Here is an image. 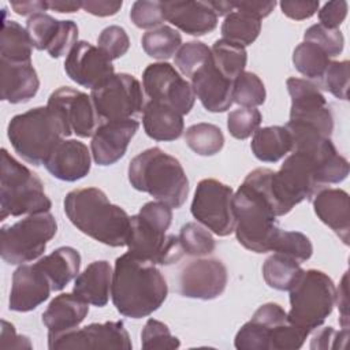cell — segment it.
Wrapping results in <instances>:
<instances>
[{"instance_id":"6da1fadb","label":"cell","mask_w":350,"mask_h":350,"mask_svg":"<svg viewBox=\"0 0 350 350\" xmlns=\"http://www.w3.org/2000/svg\"><path fill=\"white\" fill-rule=\"evenodd\" d=\"M167 295V282L154 264L129 252L116 258L111 297L113 306L122 316L146 317L164 304Z\"/></svg>"},{"instance_id":"7a4b0ae2","label":"cell","mask_w":350,"mask_h":350,"mask_svg":"<svg viewBox=\"0 0 350 350\" xmlns=\"http://www.w3.org/2000/svg\"><path fill=\"white\" fill-rule=\"evenodd\" d=\"M68 220L85 235L112 247L126 246L130 216L97 187L75 189L64 198Z\"/></svg>"},{"instance_id":"3957f363","label":"cell","mask_w":350,"mask_h":350,"mask_svg":"<svg viewBox=\"0 0 350 350\" xmlns=\"http://www.w3.org/2000/svg\"><path fill=\"white\" fill-rule=\"evenodd\" d=\"M172 208L161 201L146 202L137 215L130 216L126 246L133 256L159 265H170L185 254L178 237L168 235Z\"/></svg>"},{"instance_id":"277c9868","label":"cell","mask_w":350,"mask_h":350,"mask_svg":"<svg viewBox=\"0 0 350 350\" xmlns=\"http://www.w3.org/2000/svg\"><path fill=\"white\" fill-rule=\"evenodd\" d=\"M130 185L150 194L171 208H180L189 194V179L178 159L160 148H149L137 154L127 170Z\"/></svg>"},{"instance_id":"5b68a950","label":"cell","mask_w":350,"mask_h":350,"mask_svg":"<svg viewBox=\"0 0 350 350\" xmlns=\"http://www.w3.org/2000/svg\"><path fill=\"white\" fill-rule=\"evenodd\" d=\"M232 211L238 242L254 253L272 252L280 228L269 200L252 185L242 182L234 193Z\"/></svg>"},{"instance_id":"8992f818","label":"cell","mask_w":350,"mask_h":350,"mask_svg":"<svg viewBox=\"0 0 350 350\" xmlns=\"http://www.w3.org/2000/svg\"><path fill=\"white\" fill-rule=\"evenodd\" d=\"M14 150L33 165L45 164L57 144L64 139V129L48 107H36L15 115L7 127Z\"/></svg>"},{"instance_id":"52a82bcc","label":"cell","mask_w":350,"mask_h":350,"mask_svg":"<svg viewBox=\"0 0 350 350\" xmlns=\"http://www.w3.org/2000/svg\"><path fill=\"white\" fill-rule=\"evenodd\" d=\"M52 202L45 194L44 183L26 165L1 149L0 164V220L8 216L49 212Z\"/></svg>"},{"instance_id":"ba28073f","label":"cell","mask_w":350,"mask_h":350,"mask_svg":"<svg viewBox=\"0 0 350 350\" xmlns=\"http://www.w3.org/2000/svg\"><path fill=\"white\" fill-rule=\"evenodd\" d=\"M288 291L290 310L287 319L308 335L323 325L334 310L336 287L323 271H304Z\"/></svg>"},{"instance_id":"9c48e42d","label":"cell","mask_w":350,"mask_h":350,"mask_svg":"<svg viewBox=\"0 0 350 350\" xmlns=\"http://www.w3.org/2000/svg\"><path fill=\"white\" fill-rule=\"evenodd\" d=\"M57 223L52 213H36L0 231V254L11 265H22L38 258L46 243L56 235Z\"/></svg>"},{"instance_id":"30bf717a","label":"cell","mask_w":350,"mask_h":350,"mask_svg":"<svg viewBox=\"0 0 350 350\" xmlns=\"http://www.w3.org/2000/svg\"><path fill=\"white\" fill-rule=\"evenodd\" d=\"M90 97L97 115L105 122L133 119L145 107V96L139 81L126 72L113 74L93 89Z\"/></svg>"},{"instance_id":"8fae6325","label":"cell","mask_w":350,"mask_h":350,"mask_svg":"<svg viewBox=\"0 0 350 350\" xmlns=\"http://www.w3.org/2000/svg\"><path fill=\"white\" fill-rule=\"evenodd\" d=\"M234 191L230 186L212 178L198 182L191 202L193 217L219 237H227L234 231Z\"/></svg>"},{"instance_id":"7c38bea8","label":"cell","mask_w":350,"mask_h":350,"mask_svg":"<svg viewBox=\"0 0 350 350\" xmlns=\"http://www.w3.org/2000/svg\"><path fill=\"white\" fill-rule=\"evenodd\" d=\"M286 86L291 98L287 123L312 127L324 137L331 138L334 131V115L316 83L293 77L286 81Z\"/></svg>"},{"instance_id":"4fadbf2b","label":"cell","mask_w":350,"mask_h":350,"mask_svg":"<svg viewBox=\"0 0 350 350\" xmlns=\"http://www.w3.org/2000/svg\"><path fill=\"white\" fill-rule=\"evenodd\" d=\"M46 107L60 120L66 137L71 134L81 138L93 137L101 124L92 97L68 86H62L52 92Z\"/></svg>"},{"instance_id":"5bb4252c","label":"cell","mask_w":350,"mask_h":350,"mask_svg":"<svg viewBox=\"0 0 350 350\" xmlns=\"http://www.w3.org/2000/svg\"><path fill=\"white\" fill-rule=\"evenodd\" d=\"M142 86L152 101L167 104L180 115H187L194 107L196 94L191 83L170 63L149 64L142 74Z\"/></svg>"},{"instance_id":"9a60e30c","label":"cell","mask_w":350,"mask_h":350,"mask_svg":"<svg viewBox=\"0 0 350 350\" xmlns=\"http://www.w3.org/2000/svg\"><path fill=\"white\" fill-rule=\"evenodd\" d=\"M51 350L67 349H123L133 347L123 321L92 323L82 328L48 336Z\"/></svg>"},{"instance_id":"2e32d148","label":"cell","mask_w":350,"mask_h":350,"mask_svg":"<svg viewBox=\"0 0 350 350\" xmlns=\"http://www.w3.org/2000/svg\"><path fill=\"white\" fill-rule=\"evenodd\" d=\"M227 280V268L220 260L197 257L180 269L179 293L186 298L215 299L224 293Z\"/></svg>"},{"instance_id":"e0dca14e","label":"cell","mask_w":350,"mask_h":350,"mask_svg":"<svg viewBox=\"0 0 350 350\" xmlns=\"http://www.w3.org/2000/svg\"><path fill=\"white\" fill-rule=\"evenodd\" d=\"M64 71L75 83L96 89L115 74L112 60L88 41H78L67 53Z\"/></svg>"},{"instance_id":"ac0fdd59","label":"cell","mask_w":350,"mask_h":350,"mask_svg":"<svg viewBox=\"0 0 350 350\" xmlns=\"http://www.w3.org/2000/svg\"><path fill=\"white\" fill-rule=\"evenodd\" d=\"M52 291V283L38 262L22 264L12 273L8 308L30 312L46 301Z\"/></svg>"},{"instance_id":"d6986e66","label":"cell","mask_w":350,"mask_h":350,"mask_svg":"<svg viewBox=\"0 0 350 350\" xmlns=\"http://www.w3.org/2000/svg\"><path fill=\"white\" fill-rule=\"evenodd\" d=\"M139 123L135 119L111 120L101 123L93 134L90 149L96 164L112 165L119 161L138 131Z\"/></svg>"},{"instance_id":"ffe728a7","label":"cell","mask_w":350,"mask_h":350,"mask_svg":"<svg viewBox=\"0 0 350 350\" xmlns=\"http://www.w3.org/2000/svg\"><path fill=\"white\" fill-rule=\"evenodd\" d=\"M287 321V312L280 305L273 302L264 304L239 328L234 346L238 350H269L272 329Z\"/></svg>"},{"instance_id":"44dd1931","label":"cell","mask_w":350,"mask_h":350,"mask_svg":"<svg viewBox=\"0 0 350 350\" xmlns=\"http://www.w3.org/2000/svg\"><path fill=\"white\" fill-rule=\"evenodd\" d=\"M165 21L190 36H205L217 26V15L208 1H161Z\"/></svg>"},{"instance_id":"7402d4cb","label":"cell","mask_w":350,"mask_h":350,"mask_svg":"<svg viewBox=\"0 0 350 350\" xmlns=\"http://www.w3.org/2000/svg\"><path fill=\"white\" fill-rule=\"evenodd\" d=\"M194 94L201 101L202 107L209 112H224L232 101L234 81L226 78L211 60L201 67L191 78Z\"/></svg>"},{"instance_id":"603a6c76","label":"cell","mask_w":350,"mask_h":350,"mask_svg":"<svg viewBox=\"0 0 350 350\" xmlns=\"http://www.w3.org/2000/svg\"><path fill=\"white\" fill-rule=\"evenodd\" d=\"M90 152L78 139H62L45 161L46 171L56 179L75 182L90 171Z\"/></svg>"},{"instance_id":"cb8c5ba5","label":"cell","mask_w":350,"mask_h":350,"mask_svg":"<svg viewBox=\"0 0 350 350\" xmlns=\"http://www.w3.org/2000/svg\"><path fill=\"white\" fill-rule=\"evenodd\" d=\"M317 217L329 227L345 245H349L350 204L349 194L342 189H320L312 198Z\"/></svg>"},{"instance_id":"d4e9b609","label":"cell","mask_w":350,"mask_h":350,"mask_svg":"<svg viewBox=\"0 0 350 350\" xmlns=\"http://www.w3.org/2000/svg\"><path fill=\"white\" fill-rule=\"evenodd\" d=\"M40 88L36 68L30 63H11L0 60V93L1 100L10 104L27 103Z\"/></svg>"},{"instance_id":"484cf974","label":"cell","mask_w":350,"mask_h":350,"mask_svg":"<svg viewBox=\"0 0 350 350\" xmlns=\"http://www.w3.org/2000/svg\"><path fill=\"white\" fill-rule=\"evenodd\" d=\"M89 313V304L75 294L55 297L42 313V323L48 328V336L78 328Z\"/></svg>"},{"instance_id":"4316f807","label":"cell","mask_w":350,"mask_h":350,"mask_svg":"<svg viewBox=\"0 0 350 350\" xmlns=\"http://www.w3.org/2000/svg\"><path fill=\"white\" fill-rule=\"evenodd\" d=\"M112 284V268L108 261L97 260L90 262L82 273L75 278L72 294L82 301L103 308L109 301Z\"/></svg>"},{"instance_id":"83f0119b","label":"cell","mask_w":350,"mask_h":350,"mask_svg":"<svg viewBox=\"0 0 350 350\" xmlns=\"http://www.w3.org/2000/svg\"><path fill=\"white\" fill-rule=\"evenodd\" d=\"M142 124L148 137L154 141H175L183 133V115L167 104L148 101L142 111Z\"/></svg>"},{"instance_id":"f1b7e54d","label":"cell","mask_w":350,"mask_h":350,"mask_svg":"<svg viewBox=\"0 0 350 350\" xmlns=\"http://www.w3.org/2000/svg\"><path fill=\"white\" fill-rule=\"evenodd\" d=\"M37 262L49 278L52 290L60 291L77 278L81 267V254L71 246H62L41 257Z\"/></svg>"},{"instance_id":"f546056e","label":"cell","mask_w":350,"mask_h":350,"mask_svg":"<svg viewBox=\"0 0 350 350\" xmlns=\"http://www.w3.org/2000/svg\"><path fill=\"white\" fill-rule=\"evenodd\" d=\"M250 148L260 161L276 163L291 152L293 141L284 126H268L254 131Z\"/></svg>"},{"instance_id":"4dcf8cb0","label":"cell","mask_w":350,"mask_h":350,"mask_svg":"<svg viewBox=\"0 0 350 350\" xmlns=\"http://www.w3.org/2000/svg\"><path fill=\"white\" fill-rule=\"evenodd\" d=\"M33 44L26 31L18 22L3 18L0 33V60L11 63H30Z\"/></svg>"},{"instance_id":"1f68e13d","label":"cell","mask_w":350,"mask_h":350,"mask_svg":"<svg viewBox=\"0 0 350 350\" xmlns=\"http://www.w3.org/2000/svg\"><path fill=\"white\" fill-rule=\"evenodd\" d=\"M304 269L293 257L283 253H273L262 265V276L265 283L275 290L288 291Z\"/></svg>"},{"instance_id":"d6a6232c","label":"cell","mask_w":350,"mask_h":350,"mask_svg":"<svg viewBox=\"0 0 350 350\" xmlns=\"http://www.w3.org/2000/svg\"><path fill=\"white\" fill-rule=\"evenodd\" d=\"M211 52L215 67L226 78L235 81V78L245 71L247 62V53L245 46L220 38L215 41V44L211 48Z\"/></svg>"},{"instance_id":"836d02e7","label":"cell","mask_w":350,"mask_h":350,"mask_svg":"<svg viewBox=\"0 0 350 350\" xmlns=\"http://www.w3.org/2000/svg\"><path fill=\"white\" fill-rule=\"evenodd\" d=\"M329 63L331 57L320 46L309 41L298 44L293 52L294 67L310 82L319 83Z\"/></svg>"},{"instance_id":"e575fe53","label":"cell","mask_w":350,"mask_h":350,"mask_svg":"<svg viewBox=\"0 0 350 350\" xmlns=\"http://www.w3.org/2000/svg\"><path fill=\"white\" fill-rule=\"evenodd\" d=\"M260 31L261 21L238 10L226 15L221 23V38L242 46L253 44Z\"/></svg>"},{"instance_id":"d590c367","label":"cell","mask_w":350,"mask_h":350,"mask_svg":"<svg viewBox=\"0 0 350 350\" xmlns=\"http://www.w3.org/2000/svg\"><path fill=\"white\" fill-rule=\"evenodd\" d=\"M145 53L157 60L172 57L182 45V36L171 26L163 25L146 31L141 38Z\"/></svg>"},{"instance_id":"8d00e7d4","label":"cell","mask_w":350,"mask_h":350,"mask_svg":"<svg viewBox=\"0 0 350 350\" xmlns=\"http://www.w3.org/2000/svg\"><path fill=\"white\" fill-rule=\"evenodd\" d=\"M185 142L200 156H213L224 146V135L221 130L212 123L191 124L185 133Z\"/></svg>"},{"instance_id":"74e56055","label":"cell","mask_w":350,"mask_h":350,"mask_svg":"<svg viewBox=\"0 0 350 350\" xmlns=\"http://www.w3.org/2000/svg\"><path fill=\"white\" fill-rule=\"evenodd\" d=\"M178 239L183 253L193 257L208 256L216 247V242L211 231L202 224L194 221H189L180 227Z\"/></svg>"},{"instance_id":"f35d334b","label":"cell","mask_w":350,"mask_h":350,"mask_svg":"<svg viewBox=\"0 0 350 350\" xmlns=\"http://www.w3.org/2000/svg\"><path fill=\"white\" fill-rule=\"evenodd\" d=\"M267 97L265 86L258 75L250 71L241 72L232 88V101L246 108H256L264 104Z\"/></svg>"},{"instance_id":"ab89813d","label":"cell","mask_w":350,"mask_h":350,"mask_svg":"<svg viewBox=\"0 0 350 350\" xmlns=\"http://www.w3.org/2000/svg\"><path fill=\"white\" fill-rule=\"evenodd\" d=\"M60 27V21L49 14H36L26 21V31L30 37L33 48L48 51L53 44Z\"/></svg>"},{"instance_id":"60d3db41","label":"cell","mask_w":350,"mask_h":350,"mask_svg":"<svg viewBox=\"0 0 350 350\" xmlns=\"http://www.w3.org/2000/svg\"><path fill=\"white\" fill-rule=\"evenodd\" d=\"M211 48L201 41H189L182 44L175 53V66L185 75L191 78L201 67L211 60Z\"/></svg>"},{"instance_id":"b9f144b4","label":"cell","mask_w":350,"mask_h":350,"mask_svg":"<svg viewBox=\"0 0 350 350\" xmlns=\"http://www.w3.org/2000/svg\"><path fill=\"white\" fill-rule=\"evenodd\" d=\"M272 252L287 254L301 264L312 257L313 245L305 234L299 231H284L280 228L273 242Z\"/></svg>"},{"instance_id":"7bdbcfd3","label":"cell","mask_w":350,"mask_h":350,"mask_svg":"<svg viewBox=\"0 0 350 350\" xmlns=\"http://www.w3.org/2000/svg\"><path fill=\"white\" fill-rule=\"evenodd\" d=\"M141 345L145 350L178 349L180 342L174 336L167 324L156 319H148L141 332Z\"/></svg>"},{"instance_id":"ee69618b","label":"cell","mask_w":350,"mask_h":350,"mask_svg":"<svg viewBox=\"0 0 350 350\" xmlns=\"http://www.w3.org/2000/svg\"><path fill=\"white\" fill-rule=\"evenodd\" d=\"M349 75H350V63L349 60L331 62L316 85L325 92H329L332 96L340 100H347L349 90Z\"/></svg>"},{"instance_id":"f6af8a7d","label":"cell","mask_w":350,"mask_h":350,"mask_svg":"<svg viewBox=\"0 0 350 350\" xmlns=\"http://www.w3.org/2000/svg\"><path fill=\"white\" fill-rule=\"evenodd\" d=\"M261 112L256 108L241 107L234 109L227 116V129L237 139H246L260 127Z\"/></svg>"},{"instance_id":"bcb514c9","label":"cell","mask_w":350,"mask_h":350,"mask_svg":"<svg viewBox=\"0 0 350 350\" xmlns=\"http://www.w3.org/2000/svg\"><path fill=\"white\" fill-rule=\"evenodd\" d=\"M304 41H309L320 46L329 57L342 53L345 37L339 29H328L320 23L312 25L304 34Z\"/></svg>"},{"instance_id":"7dc6e473","label":"cell","mask_w":350,"mask_h":350,"mask_svg":"<svg viewBox=\"0 0 350 350\" xmlns=\"http://www.w3.org/2000/svg\"><path fill=\"white\" fill-rule=\"evenodd\" d=\"M130 19L137 27L145 30H153L163 26L165 18L161 8V1H134L130 10Z\"/></svg>"},{"instance_id":"c3c4849f","label":"cell","mask_w":350,"mask_h":350,"mask_svg":"<svg viewBox=\"0 0 350 350\" xmlns=\"http://www.w3.org/2000/svg\"><path fill=\"white\" fill-rule=\"evenodd\" d=\"M97 44H98V48L111 60H115L126 55V52L130 48V38L123 27L112 25L103 29V31L97 38Z\"/></svg>"},{"instance_id":"681fc988","label":"cell","mask_w":350,"mask_h":350,"mask_svg":"<svg viewBox=\"0 0 350 350\" xmlns=\"http://www.w3.org/2000/svg\"><path fill=\"white\" fill-rule=\"evenodd\" d=\"M78 42V26L74 21H60L59 33L51 45V48L46 51L51 57L57 59L63 55L68 53L71 48Z\"/></svg>"},{"instance_id":"f907efd6","label":"cell","mask_w":350,"mask_h":350,"mask_svg":"<svg viewBox=\"0 0 350 350\" xmlns=\"http://www.w3.org/2000/svg\"><path fill=\"white\" fill-rule=\"evenodd\" d=\"M349 339V328H342L339 331H335L332 327H324V328H316L310 349H343L346 346V342Z\"/></svg>"},{"instance_id":"816d5d0a","label":"cell","mask_w":350,"mask_h":350,"mask_svg":"<svg viewBox=\"0 0 350 350\" xmlns=\"http://www.w3.org/2000/svg\"><path fill=\"white\" fill-rule=\"evenodd\" d=\"M347 16V1L345 0H334L325 3L319 10L320 25L328 29H339L343 21Z\"/></svg>"},{"instance_id":"f5cc1de1","label":"cell","mask_w":350,"mask_h":350,"mask_svg":"<svg viewBox=\"0 0 350 350\" xmlns=\"http://www.w3.org/2000/svg\"><path fill=\"white\" fill-rule=\"evenodd\" d=\"M319 1H280L282 12L294 21H304L313 16L319 11Z\"/></svg>"},{"instance_id":"db71d44e","label":"cell","mask_w":350,"mask_h":350,"mask_svg":"<svg viewBox=\"0 0 350 350\" xmlns=\"http://www.w3.org/2000/svg\"><path fill=\"white\" fill-rule=\"evenodd\" d=\"M1 349H31V343L27 336L16 335L11 323L1 320Z\"/></svg>"},{"instance_id":"11a10c76","label":"cell","mask_w":350,"mask_h":350,"mask_svg":"<svg viewBox=\"0 0 350 350\" xmlns=\"http://www.w3.org/2000/svg\"><path fill=\"white\" fill-rule=\"evenodd\" d=\"M232 5H234V10L242 11L261 21L273 11L276 3L275 1H232Z\"/></svg>"},{"instance_id":"9f6ffc18","label":"cell","mask_w":350,"mask_h":350,"mask_svg":"<svg viewBox=\"0 0 350 350\" xmlns=\"http://www.w3.org/2000/svg\"><path fill=\"white\" fill-rule=\"evenodd\" d=\"M349 291H347V272L343 273L339 287L335 293V304L339 309V324L342 328L350 327V317H349Z\"/></svg>"},{"instance_id":"6f0895ef","label":"cell","mask_w":350,"mask_h":350,"mask_svg":"<svg viewBox=\"0 0 350 350\" xmlns=\"http://www.w3.org/2000/svg\"><path fill=\"white\" fill-rule=\"evenodd\" d=\"M122 1H109V0H88L82 1V10L96 15V16H111L118 14L122 8Z\"/></svg>"},{"instance_id":"680465c9","label":"cell","mask_w":350,"mask_h":350,"mask_svg":"<svg viewBox=\"0 0 350 350\" xmlns=\"http://www.w3.org/2000/svg\"><path fill=\"white\" fill-rule=\"evenodd\" d=\"M11 8L15 14L22 16H33L36 14L45 12L48 10L46 0H22V1H10Z\"/></svg>"},{"instance_id":"91938a15","label":"cell","mask_w":350,"mask_h":350,"mask_svg":"<svg viewBox=\"0 0 350 350\" xmlns=\"http://www.w3.org/2000/svg\"><path fill=\"white\" fill-rule=\"evenodd\" d=\"M46 4H48V10H52V11H57V12H67V14H71V12H75L78 11L79 8H82V1H64V0H53V1H48L46 0Z\"/></svg>"},{"instance_id":"94428289","label":"cell","mask_w":350,"mask_h":350,"mask_svg":"<svg viewBox=\"0 0 350 350\" xmlns=\"http://www.w3.org/2000/svg\"><path fill=\"white\" fill-rule=\"evenodd\" d=\"M217 16H226L234 11L232 1H208Z\"/></svg>"}]
</instances>
